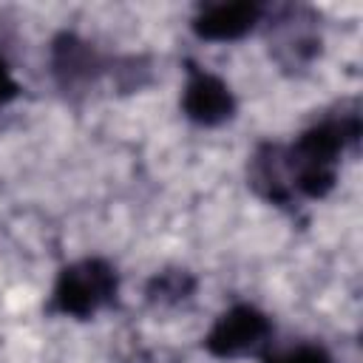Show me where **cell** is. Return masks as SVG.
<instances>
[{
  "mask_svg": "<svg viewBox=\"0 0 363 363\" xmlns=\"http://www.w3.org/2000/svg\"><path fill=\"white\" fill-rule=\"evenodd\" d=\"M17 82H14V77L9 74V65H6V60L0 57V105H6L9 99H14L17 96Z\"/></svg>",
  "mask_w": 363,
  "mask_h": 363,
  "instance_id": "11",
  "label": "cell"
},
{
  "mask_svg": "<svg viewBox=\"0 0 363 363\" xmlns=\"http://www.w3.org/2000/svg\"><path fill=\"white\" fill-rule=\"evenodd\" d=\"M250 184L264 199L275 204H286L295 190L286 167V150L278 145H261L250 162Z\"/></svg>",
  "mask_w": 363,
  "mask_h": 363,
  "instance_id": "7",
  "label": "cell"
},
{
  "mask_svg": "<svg viewBox=\"0 0 363 363\" xmlns=\"http://www.w3.org/2000/svg\"><path fill=\"white\" fill-rule=\"evenodd\" d=\"M116 295V272L102 258H85L65 267L54 286V309L88 318Z\"/></svg>",
  "mask_w": 363,
  "mask_h": 363,
  "instance_id": "2",
  "label": "cell"
},
{
  "mask_svg": "<svg viewBox=\"0 0 363 363\" xmlns=\"http://www.w3.org/2000/svg\"><path fill=\"white\" fill-rule=\"evenodd\" d=\"M360 136V113L352 105H340V116H329L320 125H312L301 133V139L286 150V167L292 187L303 196L320 199L332 190L337 176V156L340 150Z\"/></svg>",
  "mask_w": 363,
  "mask_h": 363,
  "instance_id": "1",
  "label": "cell"
},
{
  "mask_svg": "<svg viewBox=\"0 0 363 363\" xmlns=\"http://www.w3.org/2000/svg\"><path fill=\"white\" fill-rule=\"evenodd\" d=\"M196 281L187 269H164L150 278L147 284V298L153 303H179L193 292Z\"/></svg>",
  "mask_w": 363,
  "mask_h": 363,
  "instance_id": "9",
  "label": "cell"
},
{
  "mask_svg": "<svg viewBox=\"0 0 363 363\" xmlns=\"http://www.w3.org/2000/svg\"><path fill=\"white\" fill-rule=\"evenodd\" d=\"M187 74L190 77H187L184 96H182L184 113L199 125L227 122L235 111V99H233V91L227 88V82L204 68H196V65H190Z\"/></svg>",
  "mask_w": 363,
  "mask_h": 363,
  "instance_id": "4",
  "label": "cell"
},
{
  "mask_svg": "<svg viewBox=\"0 0 363 363\" xmlns=\"http://www.w3.org/2000/svg\"><path fill=\"white\" fill-rule=\"evenodd\" d=\"M51 65H54V77L57 82L65 88V91H74L79 85H88L99 68H102V60L99 54L85 43L79 40L77 34H60L54 40V48H51Z\"/></svg>",
  "mask_w": 363,
  "mask_h": 363,
  "instance_id": "6",
  "label": "cell"
},
{
  "mask_svg": "<svg viewBox=\"0 0 363 363\" xmlns=\"http://www.w3.org/2000/svg\"><path fill=\"white\" fill-rule=\"evenodd\" d=\"M261 17V6L250 0L238 3H216L204 6L193 17V31L204 40H238L244 37Z\"/></svg>",
  "mask_w": 363,
  "mask_h": 363,
  "instance_id": "5",
  "label": "cell"
},
{
  "mask_svg": "<svg viewBox=\"0 0 363 363\" xmlns=\"http://www.w3.org/2000/svg\"><path fill=\"white\" fill-rule=\"evenodd\" d=\"M272 323L255 306H233L227 309L204 337V346L216 357H241L267 343Z\"/></svg>",
  "mask_w": 363,
  "mask_h": 363,
  "instance_id": "3",
  "label": "cell"
},
{
  "mask_svg": "<svg viewBox=\"0 0 363 363\" xmlns=\"http://www.w3.org/2000/svg\"><path fill=\"white\" fill-rule=\"evenodd\" d=\"M264 363H332V360L320 346H295V349L264 357Z\"/></svg>",
  "mask_w": 363,
  "mask_h": 363,
  "instance_id": "10",
  "label": "cell"
},
{
  "mask_svg": "<svg viewBox=\"0 0 363 363\" xmlns=\"http://www.w3.org/2000/svg\"><path fill=\"white\" fill-rule=\"evenodd\" d=\"M278 31L281 34L272 40V48H275V57L281 65H286V68L306 65L318 54L320 40L312 34V28H306V23L298 20V9L284 11V17L278 20Z\"/></svg>",
  "mask_w": 363,
  "mask_h": 363,
  "instance_id": "8",
  "label": "cell"
}]
</instances>
